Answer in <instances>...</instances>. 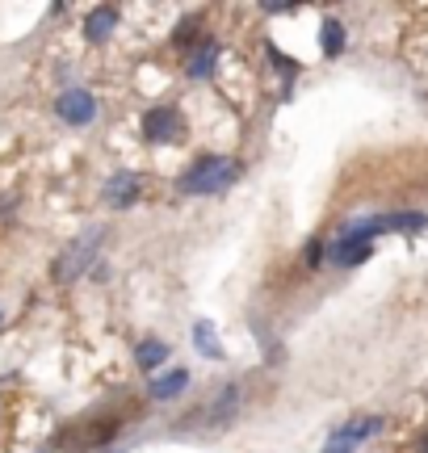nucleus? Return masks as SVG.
<instances>
[{
  "label": "nucleus",
  "mask_w": 428,
  "mask_h": 453,
  "mask_svg": "<svg viewBox=\"0 0 428 453\" xmlns=\"http://www.w3.org/2000/svg\"><path fill=\"white\" fill-rule=\"evenodd\" d=\"M235 177H240L235 160H227V156H206V160L194 164L181 177V194H218V189H227Z\"/></svg>",
  "instance_id": "obj_1"
},
{
  "label": "nucleus",
  "mask_w": 428,
  "mask_h": 453,
  "mask_svg": "<svg viewBox=\"0 0 428 453\" xmlns=\"http://www.w3.org/2000/svg\"><path fill=\"white\" fill-rule=\"evenodd\" d=\"M101 243V231H84L76 243H67L64 252L55 257V269H50V277L55 281H72V277H80L88 265H93V252H97Z\"/></svg>",
  "instance_id": "obj_2"
},
{
  "label": "nucleus",
  "mask_w": 428,
  "mask_h": 453,
  "mask_svg": "<svg viewBox=\"0 0 428 453\" xmlns=\"http://www.w3.org/2000/svg\"><path fill=\"white\" fill-rule=\"evenodd\" d=\"M55 113L64 118L67 127H88V122L97 118V97L84 93V88H67V93H59V101H55Z\"/></svg>",
  "instance_id": "obj_3"
},
{
  "label": "nucleus",
  "mask_w": 428,
  "mask_h": 453,
  "mask_svg": "<svg viewBox=\"0 0 428 453\" xmlns=\"http://www.w3.org/2000/svg\"><path fill=\"white\" fill-rule=\"evenodd\" d=\"M177 134H181V113L172 110V105L148 110V118H143V139L148 143H172Z\"/></svg>",
  "instance_id": "obj_4"
},
{
  "label": "nucleus",
  "mask_w": 428,
  "mask_h": 453,
  "mask_svg": "<svg viewBox=\"0 0 428 453\" xmlns=\"http://www.w3.org/2000/svg\"><path fill=\"white\" fill-rule=\"evenodd\" d=\"M139 194H143V180L134 177V173H114V177L105 180V189H101V197H105L114 211L134 206V202H139Z\"/></svg>",
  "instance_id": "obj_5"
},
{
  "label": "nucleus",
  "mask_w": 428,
  "mask_h": 453,
  "mask_svg": "<svg viewBox=\"0 0 428 453\" xmlns=\"http://www.w3.org/2000/svg\"><path fill=\"white\" fill-rule=\"evenodd\" d=\"M374 428H378V420H357V424H345V428H340V433H332L328 437V445H324V449L319 453H353L357 449V445H362L365 437H370V433H374Z\"/></svg>",
  "instance_id": "obj_6"
},
{
  "label": "nucleus",
  "mask_w": 428,
  "mask_h": 453,
  "mask_svg": "<svg viewBox=\"0 0 428 453\" xmlns=\"http://www.w3.org/2000/svg\"><path fill=\"white\" fill-rule=\"evenodd\" d=\"M118 9L114 4H101V9H93V13L84 17V34H88V42H105L110 34L118 30Z\"/></svg>",
  "instance_id": "obj_7"
},
{
  "label": "nucleus",
  "mask_w": 428,
  "mask_h": 453,
  "mask_svg": "<svg viewBox=\"0 0 428 453\" xmlns=\"http://www.w3.org/2000/svg\"><path fill=\"white\" fill-rule=\"evenodd\" d=\"M160 361H168V344L164 340H143L139 349H134V365L139 370H160Z\"/></svg>",
  "instance_id": "obj_8"
},
{
  "label": "nucleus",
  "mask_w": 428,
  "mask_h": 453,
  "mask_svg": "<svg viewBox=\"0 0 428 453\" xmlns=\"http://www.w3.org/2000/svg\"><path fill=\"white\" fill-rule=\"evenodd\" d=\"M214 64H218V42H202L198 50H194V55H189V76H194V81H202V76H210L214 72Z\"/></svg>",
  "instance_id": "obj_9"
},
{
  "label": "nucleus",
  "mask_w": 428,
  "mask_h": 453,
  "mask_svg": "<svg viewBox=\"0 0 428 453\" xmlns=\"http://www.w3.org/2000/svg\"><path fill=\"white\" fill-rule=\"evenodd\" d=\"M185 387H189V373L172 370V373H164V378H156V382H151V399H177Z\"/></svg>",
  "instance_id": "obj_10"
},
{
  "label": "nucleus",
  "mask_w": 428,
  "mask_h": 453,
  "mask_svg": "<svg viewBox=\"0 0 428 453\" xmlns=\"http://www.w3.org/2000/svg\"><path fill=\"white\" fill-rule=\"evenodd\" d=\"M428 226V219L420 211H408V214H386V231H408V235H412V231H424Z\"/></svg>",
  "instance_id": "obj_11"
},
{
  "label": "nucleus",
  "mask_w": 428,
  "mask_h": 453,
  "mask_svg": "<svg viewBox=\"0 0 428 453\" xmlns=\"http://www.w3.org/2000/svg\"><path fill=\"white\" fill-rule=\"evenodd\" d=\"M194 344H198L206 357H223V349H218V340H214V327L202 319V324H194Z\"/></svg>",
  "instance_id": "obj_12"
},
{
  "label": "nucleus",
  "mask_w": 428,
  "mask_h": 453,
  "mask_svg": "<svg viewBox=\"0 0 428 453\" xmlns=\"http://www.w3.org/2000/svg\"><path fill=\"white\" fill-rule=\"evenodd\" d=\"M324 50H328V55H340V50H345V26H340V21H324Z\"/></svg>",
  "instance_id": "obj_13"
},
{
  "label": "nucleus",
  "mask_w": 428,
  "mask_h": 453,
  "mask_svg": "<svg viewBox=\"0 0 428 453\" xmlns=\"http://www.w3.org/2000/svg\"><path fill=\"white\" fill-rule=\"evenodd\" d=\"M319 257H324V243L315 240L311 248H307V265H311V269H315V265H319Z\"/></svg>",
  "instance_id": "obj_14"
},
{
  "label": "nucleus",
  "mask_w": 428,
  "mask_h": 453,
  "mask_svg": "<svg viewBox=\"0 0 428 453\" xmlns=\"http://www.w3.org/2000/svg\"><path fill=\"white\" fill-rule=\"evenodd\" d=\"M420 453H428V433H424V441H420Z\"/></svg>",
  "instance_id": "obj_15"
}]
</instances>
